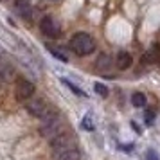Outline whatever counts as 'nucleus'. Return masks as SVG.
<instances>
[{
    "label": "nucleus",
    "mask_w": 160,
    "mask_h": 160,
    "mask_svg": "<svg viewBox=\"0 0 160 160\" xmlns=\"http://www.w3.org/2000/svg\"><path fill=\"white\" fill-rule=\"evenodd\" d=\"M49 51H51V54L54 56V58H58L59 61H63V63H67V61H68V56H67V54H63L61 51H58V49H52V47H49Z\"/></svg>",
    "instance_id": "nucleus-14"
},
{
    "label": "nucleus",
    "mask_w": 160,
    "mask_h": 160,
    "mask_svg": "<svg viewBox=\"0 0 160 160\" xmlns=\"http://www.w3.org/2000/svg\"><path fill=\"white\" fill-rule=\"evenodd\" d=\"M54 2H56V0H54Z\"/></svg>",
    "instance_id": "nucleus-22"
},
{
    "label": "nucleus",
    "mask_w": 160,
    "mask_h": 160,
    "mask_svg": "<svg viewBox=\"0 0 160 160\" xmlns=\"http://www.w3.org/2000/svg\"><path fill=\"white\" fill-rule=\"evenodd\" d=\"M83 128H88V130H92L94 126L90 122V117H85V121H83Z\"/></svg>",
    "instance_id": "nucleus-18"
},
{
    "label": "nucleus",
    "mask_w": 160,
    "mask_h": 160,
    "mask_svg": "<svg viewBox=\"0 0 160 160\" xmlns=\"http://www.w3.org/2000/svg\"><path fill=\"white\" fill-rule=\"evenodd\" d=\"M15 8L20 16L27 18V20L32 18V6H31L29 0H15Z\"/></svg>",
    "instance_id": "nucleus-9"
},
{
    "label": "nucleus",
    "mask_w": 160,
    "mask_h": 160,
    "mask_svg": "<svg viewBox=\"0 0 160 160\" xmlns=\"http://www.w3.org/2000/svg\"><path fill=\"white\" fill-rule=\"evenodd\" d=\"M155 61H160V45H153L142 56V63H155Z\"/></svg>",
    "instance_id": "nucleus-11"
},
{
    "label": "nucleus",
    "mask_w": 160,
    "mask_h": 160,
    "mask_svg": "<svg viewBox=\"0 0 160 160\" xmlns=\"http://www.w3.org/2000/svg\"><path fill=\"white\" fill-rule=\"evenodd\" d=\"M63 85H67V87L70 88V90H72V92H74V94H76V95H85V92H83V90H79V88L76 87V85H72V83H70V81L63 79Z\"/></svg>",
    "instance_id": "nucleus-16"
},
{
    "label": "nucleus",
    "mask_w": 160,
    "mask_h": 160,
    "mask_svg": "<svg viewBox=\"0 0 160 160\" xmlns=\"http://www.w3.org/2000/svg\"><path fill=\"white\" fill-rule=\"evenodd\" d=\"M131 102H133V106H137V108H142L146 104V95L140 94V92H135V94L131 95Z\"/></svg>",
    "instance_id": "nucleus-13"
},
{
    "label": "nucleus",
    "mask_w": 160,
    "mask_h": 160,
    "mask_svg": "<svg viewBox=\"0 0 160 160\" xmlns=\"http://www.w3.org/2000/svg\"><path fill=\"white\" fill-rule=\"evenodd\" d=\"M122 149H124V151H131V149H133V144H130V146H122Z\"/></svg>",
    "instance_id": "nucleus-20"
},
{
    "label": "nucleus",
    "mask_w": 160,
    "mask_h": 160,
    "mask_svg": "<svg viewBox=\"0 0 160 160\" xmlns=\"http://www.w3.org/2000/svg\"><path fill=\"white\" fill-rule=\"evenodd\" d=\"M25 108L32 117L36 119H43L45 115H49L52 110L49 108V104L43 101V99H32V101H27L25 102Z\"/></svg>",
    "instance_id": "nucleus-3"
},
{
    "label": "nucleus",
    "mask_w": 160,
    "mask_h": 160,
    "mask_svg": "<svg viewBox=\"0 0 160 160\" xmlns=\"http://www.w3.org/2000/svg\"><path fill=\"white\" fill-rule=\"evenodd\" d=\"M79 158H81V155H79V151L76 149V146L52 153V160H79Z\"/></svg>",
    "instance_id": "nucleus-8"
},
{
    "label": "nucleus",
    "mask_w": 160,
    "mask_h": 160,
    "mask_svg": "<svg viewBox=\"0 0 160 160\" xmlns=\"http://www.w3.org/2000/svg\"><path fill=\"white\" fill-rule=\"evenodd\" d=\"M94 88H95V92L101 95V97H106V95H108V88L104 87V85H101V83H95Z\"/></svg>",
    "instance_id": "nucleus-15"
},
{
    "label": "nucleus",
    "mask_w": 160,
    "mask_h": 160,
    "mask_svg": "<svg viewBox=\"0 0 160 160\" xmlns=\"http://www.w3.org/2000/svg\"><path fill=\"white\" fill-rule=\"evenodd\" d=\"M15 94L18 101H29L32 94H34V85L27 79H18L16 81V88H15Z\"/></svg>",
    "instance_id": "nucleus-6"
},
{
    "label": "nucleus",
    "mask_w": 160,
    "mask_h": 160,
    "mask_svg": "<svg viewBox=\"0 0 160 160\" xmlns=\"http://www.w3.org/2000/svg\"><path fill=\"white\" fill-rule=\"evenodd\" d=\"M115 65L117 68H121V70H126V68H130L131 67V54L130 52H119L115 58Z\"/></svg>",
    "instance_id": "nucleus-10"
},
{
    "label": "nucleus",
    "mask_w": 160,
    "mask_h": 160,
    "mask_svg": "<svg viewBox=\"0 0 160 160\" xmlns=\"http://www.w3.org/2000/svg\"><path fill=\"white\" fill-rule=\"evenodd\" d=\"M13 74H15L13 67L6 61V58H4V56H2V52H0V85L9 83V81L13 79Z\"/></svg>",
    "instance_id": "nucleus-7"
},
{
    "label": "nucleus",
    "mask_w": 160,
    "mask_h": 160,
    "mask_svg": "<svg viewBox=\"0 0 160 160\" xmlns=\"http://www.w3.org/2000/svg\"><path fill=\"white\" fill-rule=\"evenodd\" d=\"M40 29L45 36L49 38H58L61 34V29H59V23L52 18V16H43L42 22H40Z\"/></svg>",
    "instance_id": "nucleus-5"
},
{
    "label": "nucleus",
    "mask_w": 160,
    "mask_h": 160,
    "mask_svg": "<svg viewBox=\"0 0 160 160\" xmlns=\"http://www.w3.org/2000/svg\"><path fill=\"white\" fill-rule=\"evenodd\" d=\"M51 146H52V153L54 151H61V149H67V148H74V138L70 133L67 131H61L56 137L51 138Z\"/></svg>",
    "instance_id": "nucleus-4"
},
{
    "label": "nucleus",
    "mask_w": 160,
    "mask_h": 160,
    "mask_svg": "<svg viewBox=\"0 0 160 160\" xmlns=\"http://www.w3.org/2000/svg\"><path fill=\"white\" fill-rule=\"evenodd\" d=\"M112 67H113V59H112L110 54H101V56L97 58V70H101V72H108Z\"/></svg>",
    "instance_id": "nucleus-12"
},
{
    "label": "nucleus",
    "mask_w": 160,
    "mask_h": 160,
    "mask_svg": "<svg viewBox=\"0 0 160 160\" xmlns=\"http://www.w3.org/2000/svg\"><path fill=\"white\" fill-rule=\"evenodd\" d=\"M2 2H11V0H2Z\"/></svg>",
    "instance_id": "nucleus-21"
},
{
    "label": "nucleus",
    "mask_w": 160,
    "mask_h": 160,
    "mask_svg": "<svg viewBox=\"0 0 160 160\" xmlns=\"http://www.w3.org/2000/svg\"><path fill=\"white\" fill-rule=\"evenodd\" d=\"M148 160H160V157L155 151H148Z\"/></svg>",
    "instance_id": "nucleus-19"
},
{
    "label": "nucleus",
    "mask_w": 160,
    "mask_h": 160,
    "mask_svg": "<svg viewBox=\"0 0 160 160\" xmlns=\"http://www.w3.org/2000/svg\"><path fill=\"white\" fill-rule=\"evenodd\" d=\"M153 117H155V112L153 110H146V121H148V124L153 122Z\"/></svg>",
    "instance_id": "nucleus-17"
},
{
    "label": "nucleus",
    "mask_w": 160,
    "mask_h": 160,
    "mask_svg": "<svg viewBox=\"0 0 160 160\" xmlns=\"http://www.w3.org/2000/svg\"><path fill=\"white\" fill-rule=\"evenodd\" d=\"M61 131H63V121H61V117L56 112H51L49 115H45L42 119V126H40L42 137L52 138V137H56L58 133H61Z\"/></svg>",
    "instance_id": "nucleus-2"
},
{
    "label": "nucleus",
    "mask_w": 160,
    "mask_h": 160,
    "mask_svg": "<svg viewBox=\"0 0 160 160\" xmlns=\"http://www.w3.org/2000/svg\"><path fill=\"white\" fill-rule=\"evenodd\" d=\"M70 49L78 56H88V54H92L95 51V42L94 38L90 34H87V32H78L70 40Z\"/></svg>",
    "instance_id": "nucleus-1"
}]
</instances>
